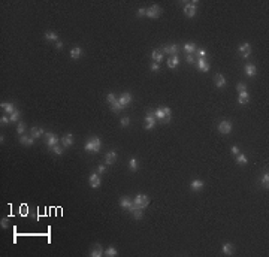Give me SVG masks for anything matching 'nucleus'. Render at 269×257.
Listing matches in <instances>:
<instances>
[{
    "label": "nucleus",
    "instance_id": "obj_1",
    "mask_svg": "<svg viewBox=\"0 0 269 257\" xmlns=\"http://www.w3.org/2000/svg\"><path fill=\"white\" fill-rule=\"evenodd\" d=\"M84 148H85V151H88V153H99V149L102 148L100 139H99V138H91V139L85 144Z\"/></svg>",
    "mask_w": 269,
    "mask_h": 257
},
{
    "label": "nucleus",
    "instance_id": "obj_2",
    "mask_svg": "<svg viewBox=\"0 0 269 257\" xmlns=\"http://www.w3.org/2000/svg\"><path fill=\"white\" fill-rule=\"evenodd\" d=\"M196 6H197V2H188V3H185L184 5V14L187 15V17H195L196 12H197V9H196Z\"/></svg>",
    "mask_w": 269,
    "mask_h": 257
},
{
    "label": "nucleus",
    "instance_id": "obj_3",
    "mask_svg": "<svg viewBox=\"0 0 269 257\" xmlns=\"http://www.w3.org/2000/svg\"><path fill=\"white\" fill-rule=\"evenodd\" d=\"M155 123H157V118H155V115L153 111H150L147 114V117H145V128L147 130H153L155 126Z\"/></svg>",
    "mask_w": 269,
    "mask_h": 257
},
{
    "label": "nucleus",
    "instance_id": "obj_4",
    "mask_svg": "<svg viewBox=\"0 0 269 257\" xmlns=\"http://www.w3.org/2000/svg\"><path fill=\"white\" fill-rule=\"evenodd\" d=\"M120 206L121 208H126V209H129V212H132V211L136 208V205H134V202L130 199V197L124 196L120 199Z\"/></svg>",
    "mask_w": 269,
    "mask_h": 257
},
{
    "label": "nucleus",
    "instance_id": "obj_5",
    "mask_svg": "<svg viewBox=\"0 0 269 257\" xmlns=\"http://www.w3.org/2000/svg\"><path fill=\"white\" fill-rule=\"evenodd\" d=\"M134 205L136 206H139V208H145V206H148V203H150V197L147 196V194H138V196L134 197Z\"/></svg>",
    "mask_w": 269,
    "mask_h": 257
},
{
    "label": "nucleus",
    "instance_id": "obj_6",
    "mask_svg": "<svg viewBox=\"0 0 269 257\" xmlns=\"http://www.w3.org/2000/svg\"><path fill=\"white\" fill-rule=\"evenodd\" d=\"M178 51H180V45H176V43H172V45H165V47H163V49H161V53L168 54L169 57H172V55H178Z\"/></svg>",
    "mask_w": 269,
    "mask_h": 257
},
{
    "label": "nucleus",
    "instance_id": "obj_7",
    "mask_svg": "<svg viewBox=\"0 0 269 257\" xmlns=\"http://www.w3.org/2000/svg\"><path fill=\"white\" fill-rule=\"evenodd\" d=\"M148 18H159L161 15V8L157 6V5H153L151 8H147V14H145Z\"/></svg>",
    "mask_w": 269,
    "mask_h": 257
},
{
    "label": "nucleus",
    "instance_id": "obj_8",
    "mask_svg": "<svg viewBox=\"0 0 269 257\" xmlns=\"http://www.w3.org/2000/svg\"><path fill=\"white\" fill-rule=\"evenodd\" d=\"M45 138H47V145H48V148H53V147H55L57 144L60 142L58 136L54 135V133H45Z\"/></svg>",
    "mask_w": 269,
    "mask_h": 257
},
{
    "label": "nucleus",
    "instance_id": "obj_9",
    "mask_svg": "<svg viewBox=\"0 0 269 257\" xmlns=\"http://www.w3.org/2000/svg\"><path fill=\"white\" fill-rule=\"evenodd\" d=\"M88 183H90V185L93 187V189H97V187H100V175L97 174V172H93L91 175H90V178H88Z\"/></svg>",
    "mask_w": 269,
    "mask_h": 257
},
{
    "label": "nucleus",
    "instance_id": "obj_10",
    "mask_svg": "<svg viewBox=\"0 0 269 257\" xmlns=\"http://www.w3.org/2000/svg\"><path fill=\"white\" fill-rule=\"evenodd\" d=\"M218 132L223 133V135H227L232 132V123L230 121H221L218 124Z\"/></svg>",
    "mask_w": 269,
    "mask_h": 257
},
{
    "label": "nucleus",
    "instance_id": "obj_11",
    "mask_svg": "<svg viewBox=\"0 0 269 257\" xmlns=\"http://www.w3.org/2000/svg\"><path fill=\"white\" fill-rule=\"evenodd\" d=\"M239 53L242 54V58H248L250 54H251V47H250V43H247V42L241 43V45H239Z\"/></svg>",
    "mask_w": 269,
    "mask_h": 257
},
{
    "label": "nucleus",
    "instance_id": "obj_12",
    "mask_svg": "<svg viewBox=\"0 0 269 257\" xmlns=\"http://www.w3.org/2000/svg\"><path fill=\"white\" fill-rule=\"evenodd\" d=\"M196 64H197V69L200 72H208L209 70V63L206 61V58H197Z\"/></svg>",
    "mask_w": 269,
    "mask_h": 257
},
{
    "label": "nucleus",
    "instance_id": "obj_13",
    "mask_svg": "<svg viewBox=\"0 0 269 257\" xmlns=\"http://www.w3.org/2000/svg\"><path fill=\"white\" fill-rule=\"evenodd\" d=\"M61 144H63V147H64V148H67V147H72V144H74V136H72V133H66V135L63 136Z\"/></svg>",
    "mask_w": 269,
    "mask_h": 257
},
{
    "label": "nucleus",
    "instance_id": "obj_14",
    "mask_svg": "<svg viewBox=\"0 0 269 257\" xmlns=\"http://www.w3.org/2000/svg\"><path fill=\"white\" fill-rule=\"evenodd\" d=\"M203 181H200V179H193L191 183H190V187H191V190L193 191H200L202 189H203Z\"/></svg>",
    "mask_w": 269,
    "mask_h": 257
},
{
    "label": "nucleus",
    "instance_id": "obj_15",
    "mask_svg": "<svg viewBox=\"0 0 269 257\" xmlns=\"http://www.w3.org/2000/svg\"><path fill=\"white\" fill-rule=\"evenodd\" d=\"M118 100H120V103H121V105H124V106H127L129 103L132 102V94H130L129 91H126V93H123V94H121V97H120V99H118Z\"/></svg>",
    "mask_w": 269,
    "mask_h": 257
},
{
    "label": "nucleus",
    "instance_id": "obj_16",
    "mask_svg": "<svg viewBox=\"0 0 269 257\" xmlns=\"http://www.w3.org/2000/svg\"><path fill=\"white\" fill-rule=\"evenodd\" d=\"M115 160H117V153H115V151H109V153H106V157H105L106 164H114Z\"/></svg>",
    "mask_w": 269,
    "mask_h": 257
},
{
    "label": "nucleus",
    "instance_id": "obj_17",
    "mask_svg": "<svg viewBox=\"0 0 269 257\" xmlns=\"http://www.w3.org/2000/svg\"><path fill=\"white\" fill-rule=\"evenodd\" d=\"M0 106H2V109H5L9 115L13 114V112L17 111V108H15V105H13V103H3V102H2V103H0Z\"/></svg>",
    "mask_w": 269,
    "mask_h": 257
},
{
    "label": "nucleus",
    "instance_id": "obj_18",
    "mask_svg": "<svg viewBox=\"0 0 269 257\" xmlns=\"http://www.w3.org/2000/svg\"><path fill=\"white\" fill-rule=\"evenodd\" d=\"M154 115H155V118H157L159 121L166 123V115H165V109H163V108L155 109V111H154Z\"/></svg>",
    "mask_w": 269,
    "mask_h": 257
},
{
    "label": "nucleus",
    "instance_id": "obj_19",
    "mask_svg": "<svg viewBox=\"0 0 269 257\" xmlns=\"http://www.w3.org/2000/svg\"><path fill=\"white\" fill-rule=\"evenodd\" d=\"M90 256H91V257H100V256H103V251H102L100 244H96V245H94V248L90 251Z\"/></svg>",
    "mask_w": 269,
    "mask_h": 257
},
{
    "label": "nucleus",
    "instance_id": "obj_20",
    "mask_svg": "<svg viewBox=\"0 0 269 257\" xmlns=\"http://www.w3.org/2000/svg\"><path fill=\"white\" fill-rule=\"evenodd\" d=\"M30 135H32V138H34V139H38V138H40V136L43 135V128L40 127H32L30 128Z\"/></svg>",
    "mask_w": 269,
    "mask_h": 257
},
{
    "label": "nucleus",
    "instance_id": "obj_21",
    "mask_svg": "<svg viewBox=\"0 0 269 257\" xmlns=\"http://www.w3.org/2000/svg\"><path fill=\"white\" fill-rule=\"evenodd\" d=\"M244 70H245L247 76H256V73H257V69H256L254 64H245Z\"/></svg>",
    "mask_w": 269,
    "mask_h": 257
},
{
    "label": "nucleus",
    "instance_id": "obj_22",
    "mask_svg": "<svg viewBox=\"0 0 269 257\" xmlns=\"http://www.w3.org/2000/svg\"><path fill=\"white\" fill-rule=\"evenodd\" d=\"M215 85H217L218 88H223L224 85H226V78H224L221 73L215 75Z\"/></svg>",
    "mask_w": 269,
    "mask_h": 257
},
{
    "label": "nucleus",
    "instance_id": "obj_23",
    "mask_svg": "<svg viewBox=\"0 0 269 257\" xmlns=\"http://www.w3.org/2000/svg\"><path fill=\"white\" fill-rule=\"evenodd\" d=\"M178 63H180V57H178V55H172V57H169L168 66L170 69H175L176 66H178Z\"/></svg>",
    "mask_w": 269,
    "mask_h": 257
},
{
    "label": "nucleus",
    "instance_id": "obj_24",
    "mask_svg": "<svg viewBox=\"0 0 269 257\" xmlns=\"http://www.w3.org/2000/svg\"><path fill=\"white\" fill-rule=\"evenodd\" d=\"M124 108H126V106H124V105H121L120 100H115L114 103L111 105V111H112V112H115V114H118V112H120V111H123Z\"/></svg>",
    "mask_w": 269,
    "mask_h": 257
},
{
    "label": "nucleus",
    "instance_id": "obj_25",
    "mask_svg": "<svg viewBox=\"0 0 269 257\" xmlns=\"http://www.w3.org/2000/svg\"><path fill=\"white\" fill-rule=\"evenodd\" d=\"M81 55H82V49H81L79 47H75L70 49V57L74 58V60H78Z\"/></svg>",
    "mask_w": 269,
    "mask_h": 257
},
{
    "label": "nucleus",
    "instance_id": "obj_26",
    "mask_svg": "<svg viewBox=\"0 0 269 257\" xmlns=\"http://www.w3.org/2000/svg\"><path fill=\"white\" fill-rule=\"evenodd\" d=\"M20 142L23 144V145H33L34 138H32V136H26V135H21Z\"/></svg>",
    "mask_w": 269,
    "mask_h": 257
},
{
    "label": "nucleus",
    "instance_id": "obj_27",
    "mask_svg": "<svg viewBox=\"0 0 269 257\" xmlns=\"http://www.w3.org/2000/svg\"><path fill=\"white\" fill-rule=\"evenodd\" d=\"M223 253L226 254V256H230V254H233V245L230 242H226V244H223Z\"/></svg>",
    "mask_w": 269,
    "mask_h": 257
},
{
    "label": "nucleus",
    "instance_id": "obj_28",
    "mask_svg": "<svg viewBox=\"0 0 269 257\" xmlns=\"http://www.w3.org/2000/svg\"><path fill=\"white\" fill-rule=\"evenodd\" d=\"M184 51H185L187 54H195V51H196V45L193 43V42H187V43L184 45Z\"/></svg>",
    "mask_w": 269,
    "mask_h": 257
},
{
    "label": "nucleus",
    "instance_id": "obj_29",
    "mask_svg": "<svg viewBox=\"0 0 269 257\" xmlns=\"http://www.w3.org/2000/svg\"><path fill=\"white\" fill-rule=\"evenodd\" d=\"M250 97H248V93L247 91H244V93H239V97H238V102H239V105H245V103H248Z\"/></svg>",
    "mask_w": 269,
    "mask_h": 257
},
{
    "label": "nucleus",
    "instance_id": "obj_30",
    "mask_svg": "<svg viewBox=\"0 0 269 257\" xmlns=\"http://www.w3.org/2000/svg\"><path fill=\"white\" fill-rule=\"evenodd\" d=\"M151 57H153V60H154L155 63H160V61L163 60V53L154 49V51H153V54H151Z\"/></svg>",
    "mask_w": 269,
    "mask_h": 257
},
{
    "label": "nucleus",
    "instance_id": "obj_31",
    "mask_svg": "<svg viewBox=\"0 0 269 257\" xmlns=\"http://www.w3.org/2000/svg\"><path fill=\"white\" fill-rule=\"evenodd\" d=\"M117 254H118V251H117L115 247H109V248H106V251H105V256H108V257H115Z\"/></svg>",
    "mask_w": 269,
    "mask_h": 257
},
{
    "label": "nucleus",
    "instance_id": "obj_32",
    "mask_svg": "<svg viewBox=\"0 0 269 257\" xmlns=\"http://www.w3.org/2000/svg\"><path fill=\"white\" fill-rule=\"evenodd\" d=\"M45 39H47V41H57V39H58V34L49 30V32L45 33Z\"/></svg>",
    "mask_w": 269,
    "mask_h": 257
},
{
    "label": "nucleus",
    "instance_id": "obj_33",
    "mask_svg": "<svg viewBox=\"0 0 269 257\" xmlns=\"http://www.w3.org/2000/svg\"><path fill=\"white\" fill-rule=\"evenodd\" d=\"M132 215L136 218V220H141L142 218V208H139V206H136L133 211H132Z\"/></svg>",
    "mask_w": 269,
    "mask_h": 257
},
{
    "label": "nucleus",
    "instance_id": "obj_34",
    "mask_svg": "<svg viewBox=\"0 0 269 257\" xmlns=\"http://www.w3.org/2000/svg\"><path fill=\"white\" fill-rule=\"evenodd\" d=\"M236 162H238V164H247V163H248V159L244 156V154L239 153V154L236 156Z\"/></svg>",
    "mask_w": 269,
    "mask_h": 257
},
{
    "label": "nucleus",
    "instance_id": "obj_35",
    "mask_svg": "<svg viewBox=\"0 0 269 257\" xmlns=\"http://www.w3.org/2000/svg\"><path fill=\"white\" fill-rule=\"evenodd\" d=\"M268 185H269V174L266 172V174L262 176V187L263 189H268Z\"/></svg>",
    "mask_w": 269,
    "mask_h": 257
},
{
    "label": "nucleus",
    "instance_id": "obj_36",
    "mask_svg": "<svg viewBox=\"0 0 269 257\" xmlns=\"http://www.w3.org/2000/svg\"><path fill=\"white\" fill-rule=\"evenodd\" d=\"M20 117H21V112L18 111V109H17V111H15L13 114L9 115V120H11V121H17V120H20Z\"/></svg>",
    "mask_w": 269,
    "mask_h": 257
},
{
    "label": "nucleus",
    "instance_id": "obj_37",
    "mask_svg": "<svg viewBox=\"0 0 269 257\" xmlns=\"http://www.w3.org/2000/svg\"><path fill=\"white\" fill-rule=\"evenodd\" d=\"M129 166H130V170H138V160L136 159H130Z\"/></svg>",
    "mask_w": 269,
    "mask_h": 257
},
{
    "label": "nucleus",
    "instance_id": "obj_38",
    "mask_svg": "<svg viewBox=\"0 0 269 257\" xmlns=\"http://www.w3.org/2000/svg\"><path fill=\"white\" fill-rule=\"evenodd\" d=\"M51 149L54 151V154H55V156H61V154H63V148H61V147L58 145V144H57L55 147H53Z\"/></svg>",
    "mask_w": 269,
    "mask_h": 257
},
{
    "label": "nucleus",
    "instance_id": "obj_39",
    "mask_svg": "<svg viewBox=\"0 0 269 257\" xmlns=\"http://www.w3.org/2000/svg\"><path fill=\"white\" fill-rule=\"evenodd\" d=\"M17 132H18L20 135H24V132H26V124H24V123H18V126H17Z\"/></svg>",
    "mask_w": 269,
    "mask_h": 257
},
{
    "label": "nucleus",
    "instance_id": "obj_40",
    "mask_svg": "<svg viewBox=\"0 0 269 257\" xmlns=\"http://www.w3.org/2000/svg\"><path fill=\"white\" fill-rule=\"evenodd\" d=\"M236 90H238V93H244V91H247V85L242 84V82H239V84L236 85Z\"/></svg>",
    "mask_w": 269,
    "mask_h": 257
},
{
    "label": "nucleus",
    "instance_id": "obj_41",
    "mask_svg": "<svg viewBox=\"0 0 269 257\" xmlns=\"http://www.w3.org/2000/svg\"><path fill=\"white\" fill-rule=\"evenodd\" d=\"M105 170H106V166H105V164H99L97 169H96V172H97L99 175H102V174H105Z\"/></svg>",
    "mask_w": 269,
    "mask_h": 257
},
{
    "label": "nucleus",
    "instance_id": "obj_42",
    "mask_svg": "<svg viewBox=\"0 0 269 257\" xmlns=\"http://www.w3.org/2000/svg\"><path fill=\"white\" fill-rule=\"evenodd\" d=\"M106 100L109 102V105H112V103H114V102L117 100V99H115V96L112 94V93H109V94L106 96Z\"/></svg>",
    "mask_w": 269,
    "mask_h": 257
},
{
    "label": "nucleus",
    "instance_id": "obj_43",
    "mask_svg": "<svg viewBox=\"0 0 269 257\" xmlns=\"http://www.w3.org/2000/svg\"><path fill=\"white\" fill-rule=\"evenodd\" d=\"M129 123H130L129 117H123V118H121V126H123V127H127Z\"/></svg>",
    "mask_w": 269,
    "mask_h": 257
},
{
    "label": "nucleus",
    "instance_id": "obj_44",
    "mask_svg": "<svg viewBox=\"0 0 269 257\" xmlns=\"http://www.w3.org/2000/svg\"><path fill=\"white\" fill-rule=\"evenodd\" d=\"M151 70H153V72H159V70H160V66H159V63L153 61V63H151Z\"/></svg>",
    "mask_w": 269,
    "mask_h": 257
},
{
    "label": "nucleus",
    "instance_id": "obj_45",
    "mask_svg": "<svg viewBox=\"0 0 269 257\" xmlns=\"http://www.w3.org/2000/svg\"><path fill=\"white\" fill-rule=\"evenodd\" d=\"M145 14H147V8H139L138 9V17H144Z\"/></svg>",
    "mask_w": 269,
    "mask_h": 257
},
{
    "label": "nucleus",
    "instance_id": "obj_46",
    "mask_svg": "<svg viewBox=\"0 0 269 257\" xmlns=\"http://www.w3.org/2000/svg\"><path fill=\"white\" fill-rule=\"evenodd\" d=\"M205 55H206V51H205V49H199V51H197V57H199V58H205Z\"/></svg>",
    "mask_w": 269,
    "mask_h": 257
},
{
    "label": "nucleus",
    "instance_id": "obj_47",
    "mask_svg": "<svg viewBox=\"0 0 269 257\" xmlns=\"http://www.w3.org/2000/svg\"><path fill=\"white\" fill-rule=\"evenodd\" d=\"M187 63L193 64V63H195V55H193V54H187Z\"/></svg>",
    "mask_w": 269,
    "mask_h": 257
},
{
    "label": "nucleus",
    "instance_id": "obj_48",
    "mask_svg": "<svg viewBox=\"0 0 269 257\" xmlns=\"http://www.w3.org/2000/svg\"><path fill=\"white\" fill-rule=\"evenodd\" d=\"M9 121H11V120H9V117H2V118H0V123H2V126L8 124Z\"/></svg>",
    "mask_w": 269,
    "mask_h": 257
},
{
    "label": "nucleus",
    "instance_id": "obj_49",
    "mask_svg": "<svg viewBox=\"0 0 269 257\" xmlns=\"http://www.w3.org/2000/svg\"><path fill=\"white\" fill-rule=\"evenodd\" d=\"M0 226H2V227H8V218H2V221H0Z\"/></svg>",
    "mask_w": 269,
    "mask_h": 257
},
{
    "label": "nucleus",
    "instance_id": "obj_50",
    "mask_svg": "<svg viewBox=\"0 0 269 257\" xmlns=\"http://www.w3.org/2000/svg\"><path fill=\"white\" fill-rule=\"evenodd\" d=\"M232 153H233V154H235V156H238V154H239V148H238V147H232Z\"/></svg>",
    "mask_w": 269,
    "mask_h": 257
},
{
    "label": "nucleus",
    "instance_id": "obj_51",
    "mask_svg": "<svg viewBox=\"0 0 269 257\" xmlns=\"http://www.w3.org/2000/svg\"><path fill=\"white\" fill-rule=\"evenodd\" d=\"M55 48H57V49H61V48H63V42L57 41V43H55Z\"/></svg>",
    "mask_w": 269,
    "mask_h": 257
}]
</instances>
